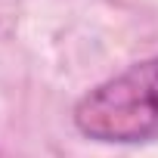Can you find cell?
Segmentation results:
<instances>
[{
    "instance_id": "6da1fadb",
    "label": "cell",
    "mask_w": 158,
    "mask_h": 158,
    "mask_svg": "<svg viewBox=\"0 0 158 158\" xmlns=\"http://www.w3.org/2000/svg\"><path fill=\"white\" fill-rule=\"evenodd\" d=\"M71 118L93 143L136 146L158 139V56L93 87L77 99Z\"/></svg>"
}]
</instances>
